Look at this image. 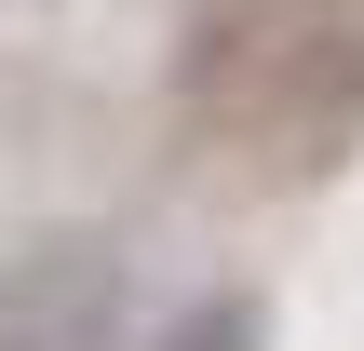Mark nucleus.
Here are the masks:
<instances>
[{"mask_svg": "<svg viewBox=\"0 0 364 351\" xmlns=\"http://www.w3.org/2000/svg\"><path fill=\"white\" fill-rule=\"evenodd\" d=\"M162 351H257V311H243V298H203V311H176Z\"/></svg>", "mask_w": 364, "mask_h": 351, "instance_id": "nucleus-2", "label": "nucleus"}, {"mask_svg": "<svg viewBox=\"0 0 364 351\" xmlns=\"http://www.w3.org/2000/svg\"><path fill=\"white\" fill-rule=\"evenodd\" d=\"M0 351H135V271L108 230H27L0 257Z\"/></svg>", "mask_w": 364, "mask_h": 351, "instance_id": "nucleus-1", "label": "nucleus"}]
</instances>
